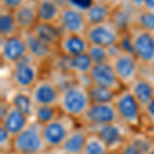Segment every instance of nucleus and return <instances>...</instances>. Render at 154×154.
<instances>
[{
    "mask_svg": "<svg viewBox=\"0 0 154 154\" xmlns=\"http://www.w3.org/2000/svg\"><path fill=\"white\" fill-rule=\"evenodd\" d=\"M91 104L88 86L75 79L62 88L58 106L62 113L79 121Z\"/></svg>",
    "mask_w": 154,
    "mask_h": 154,
    "instance_id": "obj_1",
    "label": "nucleus"
},
{
    "mask_svg": "<svg viewBox=\"0 0 154 154\" xmlns=\"http://www.w3.org/2000/svg\"><path fill=\"white\" fill-rule=\"evenodd\" d=\"M113 103L119 121L131 131L140 130L144 122V111L130 89L123 88L117 91Z\"/></svg>",
    "mask_w": 154,
    "mask_h": 154,
    "instance_id": "obj_2",
    "label": "nucleus"
},
{
    "mask_svg": "<svg viewBox=\"0 0 154 154\" xmlns=\"http://www.w3.org/2000/svg\"><path fill=\"white\" fill-rule=\"evenodd\" d=\"M40 63L27 56L14 65L11 66L9 79L16 89L30 91L41 77Z\"/></svg>",
    "mask_w": 154,
    "mask_h": 154,
    "instance_id": "obj_3",
    "label": "nucleus"
},
{
    "mask_svg": "<svg viewBox=\"0 0 154 154\" xmlns=\"http://www.w3.org/2000/svg\"><path fill=\"white\" fill-rule=\"evenodd\" d=\"M76 119L61 113L54 120L42 125V136L48 149L59 150L67 137L76 128Z\"/></svg>",
    "mask_w": 154,
    "mask_h": 154,
    "instance_id": "obj_4",
    "label": "nucleus"
},
{
    "mask_svg": "<svg viewBox=\"0 0 154 154\" xmlns=\"http://www.w3.org/2000/svg\"><path fill=\"white\" fill-rule=\"evenodd\" d=\"M46 148L42 136V125L33 119L12 140V149L24 154H34Z\"/></svg>",
    "mask_w": 154,
    "mask_h": 154,
    "instance_id": "obj_5",
    "label": "nucleus"
},
{
    "mask_svg": "<svg viewBox=\"0 0 154 154\" xmlns=\"http://www.w3.org/2000/svg\"><path fill=\"white\" fill-rule=\"evenodd\" d=\"M86 128L100 137L112 153L118 152L123 144L126 142V140L133 134L131 133L133 131L120 121Z\"/></svg>",
    "mask_w": 154,
    "mask_h": 154,
    "instance_id": "obj_6",
    "label": "nucleus"
},
{
    "mask_svg": "<svg viewBox=\"0 0 154 154\" xmlns=\"http://www.w3.org/2000/svg\"><path fill=\"white\" fill-rule=\"evenodd\" d=\"M133 43V53L141 65L154 67V34L134 26L128 31Z\"/></svg>",
    "mask_w": 154,
    "mask_h": 154,
    "instance_id": "obj_7",
    "label": "nucleus"
},
{
    "mask_svg": "<svg viewBox=\"0 0 154 154\" xmlns=\"http://www.w3.org/2000/svg\"><path fill=\"white\" fill-rule=\"evenodd\" d=\"M110 63L123 88H128L140 76L141 63L134 54L121 51L110 60Z\"/></svg>",
    "mask_w": 154,
    "mask_h": 154,
    "instance_id": "obj_8",
    "label": "nucleus"
},
{
    "mask_svg": "<svg viewBox=\"0 0 154 154\" xmlns=\"http://www.w3.org/2000/svg\"><path fill=\"white\" fill-rule=\"evenodd\" d=\"M122 34L120 29L111 20H109L104 23L88 26L84 35L89 44L109 48L118 44Z\"/></svg>",
    "mask_w": 154,
    "mask_h": 154,
    "instance_id": "obj_9",
    "label": "nucleus"
},
{
    "mask_svg": "<svg viewBox=\"0 0 154 154\" xmlns=\"http://www.w3.org/2000/svg\"><path fill=\"white\" fill-rule=\"evenodd\" d=\"M116 121H119V118L113 102L91 104L83 116L79 119L81 125L85 128H94Z\"/></svg>",
    "mask_w": 154,
    "mask_h": 154,
    "instance_id": "obj_10",
    "label": "nucleus"
},
{
    "mask_svg": "<svg viewBox=\"0 0 154 154\" xmlns=\"http://www.w3.org/2000/svg\"><path fill=\"white\" fill-rule=\"evenodd\" d=\"M35 106H58L61 96V88L51 76L40 77L35 85L30 89Z\"/></svg>",
    "mask_w": 154,
    "mask_h": 154,
    "instance_id": "obj_11",
    "label": "nucleus"
},
{
    "mask_svg": "<svg viewBox=\"0 0 154 154\" xmlns=\"http://www.w3.org/2000/svg\"><path fill=\"white\" fill-rule=\"evenodd\" d=\"M0 39V57L2 64L11 67L28 56V48L22 33Z\"/></svg>",
    "mask_w": 154,
    "mask_h": 154,
    "instance_id": "obj_12",
    "label": "nucleus"
},
{
    "mask_svg": "<svg viewBox=\"0 0 154 154\" xmlns=\"http://www.w3.org/2000/svg\"><path fill=\"white\" fill-rule=\"evenodd\" d=\"M58 25L63 34H81V35H84L88 27L84 12L72 8L70 6H66L62 9Z\"/></svg>",
    "mask_w": 154,
    "mask_h": 154,
    "instance_id": "obj_13",
    "label": "nucleus"
},
{
    "mask_svg": "<svg viewBox=\"0 0 154 154\" xmlns=\"http://www.w3.org/2000/svg\"><path fill=\"white\" fill-rule=\"evenodd\" d=\"M89 80L93 84L103 86V88L112 89L114 91H119L123 88L122 84L120 83L117 78L110 61L105 63L94 65L93 69L88 74Z\"/></svg>",
    "mask_w": 154,
    "mask_h": 154,
    "instance_id": "obj_14",
    "label": "nucleus"
},
{
    "mask_svg": "<svg viewBox=\"0 0 154 154\" xmlns=\"http://www.w3.org/2000/svg\"><path fill=\"white\" fill-rule=\"evenodd\" d=\"M89 46V42L85 35L81 34H63L60 39L57 51L63 56L74 58L86 54Z\"/></svg>",
    "mask_w": 154,
    "mask_h": 154,
    "instance_id": "obj_15",
    "label": "nucleus"
},
{
    "mask_svg": "<svg viewBox=\"0 0 154 154\" xmlns=\"http://www.w3.org/2000/svg\"><path fill=\"white\" fill-rule=\"evenodd\" d=\"M22 34H23L25 41H26L28 54L38 63L42 64L44 62L51 61L54 57L56 56V54L58 53L56 48L40 40L31 31L24 32Z\"/></svg>",
    "mask_w": 154,
    "mask_h": 154,
    "instance_id": "obj_16",
    "label": "nucleus"
},
{
    "mask_svg": "<svg viewBox=\"0 0 154 154\" xmlns=\"http://www.w3.org/2000/svg\"><path fill=\"white\" fill-rule=\"evenodd\" d=\"M12 12L21 33L32 31L39 22L37 0H28L26 3Z\"/></svg>",
    "mask_w": 154,
    "mask_h": 154,
    "instance_id": "obj_17",
    "label": "nucleus"
},
{
    "mask_svg": "<svg viewBox=\"0 0 154 154\" xmlns=\"http://www.w3.org/2000/svg\"><path fill=\"white\" fill-rule=\"evenodd\" d=\"M32 119L18 108L9 103L8 108L2 115H0V125H3L9 134L14 137L26 128Z\"/></svg>",
    "mask_w": 154,
    "mask_h": 154,
    "instance_id": "obj_18",
    "label": "nucleus"
},
{
    "mask_svg": "<svg viewBox=\"0 0 154 154\" xmlns=\"http://www.w3.org/2000/svg\"><path fill=\"white\" fill-rule=\"evenodd\" d=\"M89 131L85 126H76L60 148L62 154H82Z\"/></svg>",
    "mask_w": 154,
    "mask_h": 154,
    "instance_id": "obj_19",
    "label": "nucleus"
},
{
    "mask_svg": "<svg viewBox=\"0 0 154 154\" xmlns=\"http://www.w3.org/2000/svg\"><path fill=\"white\" fill-rule=\"evenodd\" d=\"M137 14L138 11L136 9H134L125 1H123L120 5L113 9L111 21L120 29L122 33H125V32H128L135 26Z\"/></svg>",
    "mask_w": 154,
    "mask_h": 154,
    "instance_id": "obj_20",
    "label": "nucleus"
},
{
    "mask_svg": "<svg viewBox=\"0 0 154 154\" xmlns=\"http://www.w3.org/2000/svg\"><path fill=\"white\" fill-rule=\"evenodd\" d=\"M153 144L154 140L148 135L135 131L130 136L118 152L121 154H146Z\"/></svg>",
    "mask_w": 154,
    "mask_h": 154,
    "instance_id": "obj_21",
    "label": "nucleus"
},
{
    "mask_svg": "<svg viewBox=\"0 0 154 154\" xmlns=\"http://www.w3.org/2000/svg\"><path fill=\"white\" fill-rule=\"evenodd\" d=\"M128 88L142 106L143 110L154 98V83L143 76H139Z\"/></svg>",
    "mask_w": 154,
    "mask_h": 154,
    "instance_id": "obj_22",
    "label": "nucleus"
},
{
    "mask_svg": "<svg viewBox=\"0 0 154 154\" xmlns=\"http://www.w3.org/2000/svg\"><path fill=\"white\" fill-rule=\"evenodd\" d=\"M31 32L38 37L40 40L45 42L48 45L53 46L56 49L60 39L63 35V32L60 29L58 24L41 23V22H38Z\"/></svg>",
    "mask_w": 154,
    "mask_h": 154,
    "instance_id": "obj_23",
    "label": "nucleus"
},
{
    "mask_svg": "<svg viewBox=\"0 0 154 154\" xmlns=\"http://www.w3.org/2000/svg\"><path fill=\"white\" fill-rule=\"evenodd\" d=\"M113 8L110 5L103 1V0H96L91 6L84 11L85 20L88 26L104 23L111 20Z\"/></svg>",
    "mask_w": 154,
    "mask_h": 154,
    "instance_id": "obj_24",
    "label": "nucleus"
},
{
    "mask_svg": "<svg viewBox=\"0 0 154 154\" xmlns=\"http://www.w3.org/2000/svg\"><path fill=\"white\" fill-rule=\"evenodd\" d=\"M9 103L24 114H26L29 118L33 119L34 113H35V104L32 100L30 91H22V89H16L14 94L11 96L8 100Z\"/></svg>",
    "mask_w": 154,
    "mask_h": 154,
    "instance_id": "obj_25",
    "label": "nucleus"
},
{
    "mask_svg": "<svg viewBox=\"0 0 154 154\" xmlns=\"http://www.w3.org/2000/svg\"><path fill=\"white\" fill-rule=\"evenodd\" d=\"M37 11L39 22L58 24L62 8L54 0H37Z\"/></svg>",
    "mask_w": 154,
    "mask_h": 154,
    "instance_id": "obj_26",
    "label": "nucleus"
},
{
    "mask_svg": "<svg viewBox=\"0 0 154 154\" xmlns=\"http://www.w3.org/2000/svg\"><path fill=\"white\" fill-rule=\"evenodd\" d=\"M0 11V38H6L21 33L14 17V12L3 8Z\"/></svg>",
    "mask_w": 154,
    "mask_h": 154,
    "instance_id": "obj_27",
    "label": "nucleus"
},
{
    "mask_svg": "<svg viewBox=\"0 0 154 154\" xmlns=\"http://www.w3.org/2000/svg\"><path fill=\"white\" fill-rule=\"evenodd\" d=\"M93 67L94 63L89 59L88 54H80V56L74 57V58H70L69 70H70V74H72L74 77L88 75Z\"/></svg>",
    "mask_w": 154,
    "mask_h": 154,
    "instance_id": "obj_28",
    "label": "nucleus"
},
{
    "mask_svg": "<svg viewBox=\"0 0 154 154\" xmlns=\"http://www.w3.org/2000/svg\"><path fill=\"white\" fill-rule=\"evenodd\" d=\"M62 112L60 110L59 106H53V105L36 106L33 120L37 121L39 125H48L51 121L54 120Z\"/></svg>",
    "mask_w": 154,
    "mask_h": 154,
    "instance_id": "obj_29",
    "label": "nucleus"
},
{
    "mask_svg": "<svg viewBox=\"0 0 154 154\" xmlns=\"http://www.w3.org/2000/svg\"><path fill=\"white\" fill-rule=\"evenodd\" d=\"M88 94L91 104H99L113 102L116 95V91L91 83L88 86Z\"/></svg>",
    "mask_w": 154,
    "mask_h": 154,
    "instance_id": "obj_30",
    "label": "nucleus"
},
{
    "mask_svg": "<svg viewBox=\"0 0 154 154\" xmlns=\"http://www.w3.org/2000/svg\"><path fill=\"white\" fill-rule=\"evenodd\" d=\"M82 154H113L108 146L95 133L89 131Z\"/></svg>",
    "mask_w": 154,
    "mask_h": 154,
    "instance_id": "obj_31",
    "label": "nucleus"
},
{
    "mask_svg": "<svg viewBox=\"0 0 154 154\" xmlns=\"http://www.w3.org/2000/svg\"><path fill=\"white\" fill-rule=\"evenodd\" d=\"M135 26L154 34V11L148 9L138 11Z\"/></svg>",
    "mask_w": 154,
    "mask_h": 154,
    "instance_id": "obj_32",
    "label": "nucleus"
},
{
    "mask_svg": "<svg viewBox=\"0 0 154 154\" xmlns=\"http://www.w3.org/2000/svg\"><path fill=\"white\" fill-rule=\"evenodd\" d=\"M86 54H88L89 59L94 63V65H98V64H102L110 61L108 48H104V46L96 45V44H89Z\"/></svg>",
    "mask_w": 154,
    "mask_h": 154,
    "instance_id": "obj_33",
    "label": "nucleus"
},
{
    "mask_svg": "<svg viewBox=\"0 0 154 154\" xmlns=\"http://www.w3.org/2000/svg\"><path fill=\"white\" fill-rule=\"evenodd\" d=\"M14 137L8 133L3 125H0V150L1 153H6L12 150Z\"/></svg>",
    "mask_w": 154,
    "mask_h": 154,
    "instance_id": "obj_34",
    "label": "nucleus"
},
{
    "mask_svg": "<svg viewBox=\"0 0 154 154\" xmlns=\"http://www.w3.org/2000/svg\"><path fill=\"white\" fill-rule=\"evenodd\" d=\"M28 0H0V8L9 11H14L25 4Z\"/></svg>",
    "mask_w": 154,
    "mask_h": 154,
    "instance_id": "obj_35",
    "label": "nucleus"
},
{
    "mask_svg": "<svg viewBox=\"0 0 154 154\" xmlns=\"http://www.w3.org/2000/svg\"><path fill=\"white\" fill-rule=\"evenodd\" d=\"M96 0H68V6L84 12Z\"/></svg>",
    "mask_w": 154,
    "mask_h": 154,
    "instance_id": "obj_36",
    "label": "nucleus"
},
{
    "mask_svg": "<svg viewBox=\"0 0 154 154\" xmlns=\"http://www.w3.org/2000/svg\"><path fill=\"white\" fill-rule=\"evenodd\" d=\"M144 119L149 121L150 125L154 126V98L149 102V104L144 108Z\"/></svg>",
    "mask_w": 154,
    "mask_h": 154,
    "instance_id": "obj_37",
    "label": "nucleus"
},
{
    "mask_svg": "<svg viewBox=\"0 0 154 154\" xmlns=\"http://www.w3.org/2000/svg\"><path fill=\"white\" fill-rule=\"evenodd\" d=\"M125 1L137 11H143L146 7V0H125Z\"/></svg>",
    "mask_w": 154,
    "mask_h": 154,
    "instance_id": "obj_38",
    "label": "nucleus"
},
{
    "mask_svg": "<svg viewBox=\"0 0 154 154\" xmlns=\"http://www.w3.org/2000/svg\"><path fill=\"white\" fill-rule=\"evenodd\" d=\"M105 3H107L108 5H110L114 9L115 7H117L118 5H120L125 0H103Z\"/></svg>",
    "mask_w": 154,
    "mask_h": 154,
    "instance_id": "obj_39",
    "label": "nucleus"
},
{
    "mask_svg": "<svg viewBox=\"0 0 154 154\" xmlns=\"http://www.w3.org/2000/svg\"><path fill=\"white\" fill-rule=\"evenodd\" d=\"M34 154H62L61 150H54V149H44V150H41V151H38V152L34 153Z\"/></svg>",
    "mask_w": 154,
    "mask_h": 154,
    "instance_id": "obj_40",
    "label": "nucleus"
},
{
    "mask_svg": "<svg viewBox=\"0 0 154 154\" xmlns=\"http://www.w3.org/2000/svg\"><path fill=\"white\" fill-rule=\"evenodd\" d=\"M145 9L154 11V0H146V7Z\"/></svg>",
    "mask_w": 154,
    "mask_h": 154,
    "instance_id": "obj_41",
    "label": "nucleus"
},
{
    "mask_svg": "<svg viewBox=\"0 0 154 154\" xmlns=\"http://www.w3.org/2000/svg\"><path fill=\"white\" fill-rule=\"evenodd\" d=\"M54 1L56 2L62 9H63L64 7L68 6V0H54Z\"/></svg>",
    "mask_w": 154,
    "mask_h": 154,
    "instance_id": "obj_42",
    "label": "nucleus"
},
{
    "mask_svg": "<svg viewBox=\"0 0 154 154\" xmlns=\"http://www.w3.org/2000/svg\"><path fill=\"white\" fill-rule=\"evenodd\" d=\"M1 154H24V153H22V152H20V151H17V150H14V149H12V150L8 151V152L1 153Z\"/></svg>",
    "mask_w": 154,
    "mask_h": 154,
    "instance_id": "obj_43",
    "label": "nucleus"
},
{
    "mask_svg": "<svg viewBox=\"0 0 154 154\" xmlns=\"http://www.w3.org/2000/svg\"><path fill=\"white\" fill-rule=\"evenodd\" d=\"M146 154H154V144L152 145V147H151L150 149H149V151Z\"/></svg>",
    "mask_w": 154,
    "mask_h": 154,
    "instance_id": "obj_44",
    "label": "nucleus"
},
{
    "mask_svg": "<svg viewBox=\"0 0 154 154\" xmlns=\"http://www.w3.org/2000/svg\"><path fill=\"white\" fill-rule=\"evenodd\" d=\"M113 154H121L120 152H115V153H113Z\"/></svg>",
    "mask_w": 154,
    "mask_h": 154,
    "instance_id": "obj_45",
    "label": "nucleus"
},
{
    "mask_svg": "<svg viewBox=\"0 0 154 154\" xmlns=\"http://www.w3.org/2000/svg\"><path fill=\"white\" fill-rule=\"evenodd\" d=\"M153 128H154V126H153Z\"/></svg>",
    "mask_w": 154,
    "mask_h": 154,
    "instance_id": "obj_46",
    "label": "nucleus"
}]
</instances>
